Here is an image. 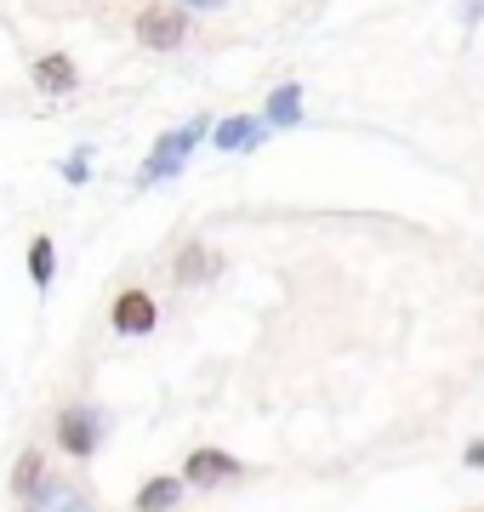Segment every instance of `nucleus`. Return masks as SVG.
I'll return each mask as SVG.
<instances>
[{"instance_id": "nucleus-1", "label": "nucleus", "mask_w": 484, "mask_h": 512, "mask_svg": "<svg viewBox=\"0 0 484 512\" xmlns=\"http://www.w3.org/2000/svg\"><path fill=\"white\" fill-rule=\"evenodd\" d=\"M97 444H103V410L92 404H69L63 416H57V450L69 461H92Z\"/></svg>"}, {"instance_id": "nucleus-2", "label": "nucleus", "mask_w": 484, "mask_h": 512, "mask_svg": "<svg viewBox=\"0 0 484 512\" xmlns=\"http://www.w3.org/2000/svg\"><path fill=\"white\" fill-rule=\"evenodd\" d=\"M137 40L149 52H177L188 40V6H143L137 12Z\"/></svg>"}, {"instance_id": "nucleus-3", "label": "nucleus", "mask_w": 484, "mask_h": 512, "mask_svg": "<svg viewBox=\"0 0 484 512\" xmlns=\"http://www.w3.org/2000/svg\"><path fill=\"white\" fill-rule=\"evenodd\" d=\"M200 131H205V120H188L183 131H166V137L154 143L149 165H143V183H160V177H177V171L188 165V154H194V143H200Z\"/></svg>"}, {"instance_id": "nucleus-4", "label": "nucleus", "mask_w": 484, "mask_h": 512, "mask_svg": "<svg viewBox=\"0 0 484 512\" xmlns=\"http://www.w3.org/2000/svg\"><path fill=\"white\" fill-rule=\"evenodd\" d=\"M109 325L120 330V336H149L154 325H160V308H154V296L149 291H120L114 296V308H109Z\"/></svg>"}, {"instance_id": "nucleus-5", "label": "nucleus", "mask_w": 484, "mask_h": 512, "mask_svg": "<svg viewBox=\"0 0 484 512\" xmlns=\"http://www.w3.org/2000/svg\"><path fill=\"white\" fill-rule=\"evenodd\" d=\"M234 473H240V461L228 456V450H211V444H200V450H188V461H183L188 490H217V484H228Z\"/></svg>"}, {"instance_id": "nucleus-6", "label": "nucleus", "mask_w": 484, "mask_h": 512, "mask_svg": "<svg viewBox=\"0 0 484 512\" xmlns=\"http://www.w3.org/2000/svg\"><path fill=\"white\" fill-rule=\"evenodd\" d=\"M23 512H97V501L86 490H80L75 478H46V484H40V495L35 501H29V507Z\"/></svg>"}, {"instance_id": "nucleus-7", "label": "nucleus", "mask_w": 484, "mask_h": 512, "mask_svg": "<svg viewBox=\"0 0 484 512\" xmlns=\"http://www.w3.org/2000/svg\"><path fill=\"white\" fill-rule=\"evenodd\" d=\"M183 490H188V478H183V473H160V478H149V484L137 490L131 512H171L177 501H183Z\"/></svg>"}, {"instance_id": "nucleus-8", "label": "nucleus", "mask_w": 484, "mask_h": 512, "mask_svg": "<svg viewBox=\"0 0 484 512\" xmlns=\"http://www.w3.org/2000/svg\"><path fill=\"white\" fill-rule=\"evenodd\" d=\"M46 478H52V473H46V456H40V450H23V456H18V473H12V495H18L23 507H29V501L40 495V484H46Z\"/></svg>"}, {"instance_id": "nucleus-9", "label": "nucleus", "mask_w": 484, "mask_h": 512, "mask_svg": "<svg viewBox=\"0 0 484 512\" xmlns=\"http://www.w3.org/2000/svg\"><path fill=\"white\" fill-rule=\"evenodd\" d=\"M262 126L268 120H245V114H228L223 126H217V148H234V154H245V148L262 143Z\"/></svg>"}, {"instance_id": "nucleus-10", "label": "nucleus", "mask_w": 484, "mask_h": 512, "mask_svg": "<svg viewBox=\"0 0 484 512\" xmlns=\"http://www.w3.org/2000/svg\"><path fill=\"white\" fill-rule=\"evenodd\" d=\"M223 268V256L205 251V245H188L183 256H177V285H205V279Z\"/></svg>"}, {"instance_id": "nucleus-11", "label": "nucleus", "mask_w": 484, "mask_h": 512, "mask_svg": "<svg viewBox=\"0 0 484 512\" xmlns=\"http://www.w3.org/2000/svg\"><path fill=\"white\" fill-rule=\"evenodd\" d=\"M35 80H40V86H46V92H57V97H63V92H75V86H80L75 63H69V57H63V52L40 57V63H35Z\"/></svg>"}, {"instance_id": "nucleus-12", "label": "nucleus", "mask_w": 484, "mask_h": 512, "mask_svg": "<svg viewBox=\"0 0 484 512\" xmlns=\"http://www.w3.org/2000/svg\"><path fill=\"white\" fill-rule=\"evenodd\" d=\"M262 120H268V126H297V120H302V86H297V80H285L280 92L268 97Z\"/></svg>"}, {"instance_id": "nucleus-13", "label": "nucleus", "mask_w": 484, "mask_h": 512, "mask_svg": "<svg viewBox=\"0 0 484 512\" xmlns=\"http://www.w3.org/2000/svg\"><path fill=\"white\" fill-rule=\"evenodd\" d=\"M29 279H35L40 291H46V285L57 279V245H52L46 234H40L35 245H29Z\"/></svg>"}, {"instance_id": "nucleus-14", "label": "nucleus", "mask_w": 484, "mask_h": 512, "mask_svg": "<svg viewBox=\"0 0 484 512\" xmlns=\"http://www.w3.org/2000/svg\"><path fill=\"white\" fill-rule=\"evenodd\" d=\"M63 177H69V183H86V154H69V160H63Z\"/></svg>"}, {"instance_id": "nucleus-15", "label": "nucleus", "mask_w": 484, "mask_h": 512, "mask_svg": "<svg viewBox=\"0 0 484 512\" xmlns=\"http://www.w3.org/2000/svg\"><path fill=\"white\" fill-rule=\"evenodd\" d=\"M467 467H484V439L467 444Z\"/></svg>"}, {"instance_id": "nucleus-16", "label": "nucleus", "mask_w": 484, "mask_h": 512, "mask_svg": "<svg viewBox=\"0 0 484 512\" xmlns=\"http://www.w3.org/2000/svg\"><path fill=\"white\" fill-rule=\"evenodd\" d=\"M183 6H194V12H211V6H223V0H183Z\"/></svg>"}]
</instances>
